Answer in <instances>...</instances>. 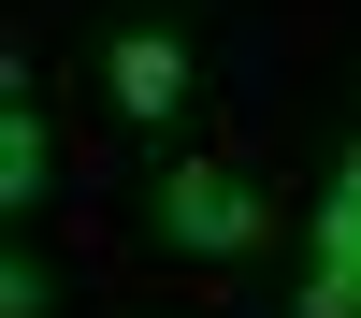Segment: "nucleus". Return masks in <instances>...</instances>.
<instances>
[{
  "label": "nucleus",
  "mask_w": 361,
  "mask_h": 318,
  "mask_svg": "<svg viewBox=\"0 0 361 318\" xmlns=\"http://www.w3.org/2000/svg\"><path fill=\"white\" fill-rule=\"evenodd\" d=\"M145 217H159V246H173V260H246L260 231H275V202H260V173H246V159H173Z\"/></svg>",
  "instance_id": "nucleus-1"
},
{
  "label": "nucleus",
  "mask_w": 361,
  "mask_h": 318,
  "mask_svg": "<svg viewBox=\"0 0 361 318\" xmlns=\"http://www.w3.org/2000/svg\"><path fill=\"white\" fill-rule=\"evenodd\" d=\"M188 87H202V44H188V29H145V15H116V29H102V102L130 116V130L188 116Z\"/></svg>",
  "instance_id": "nucleus-2"
},
{
  "label": "nucleus",
  "mask_w": 361,
  "mask_h": 318,
  "mask_svg": "<svg viewBox=\"0 0 361 318\" xmlns=\"http://www.w3.org/2000/svg\"><path fill=\"white\" fill-rule=\"evenodd\" d=\"M44 188H58V145H44V102H0V202H15V217H44Z\"/></svg>",
  "instance_id": "nucleus-3"
},
{
  "label": "nucleus",
  "mask_w": 361,
  "mask_h": 318,
  "mask_svg": "<svg viewBox=\"0 0 361 318\" xmlns=\"http://www.w3.org/2000/svg\"><path fill=\"white\" fill-rule=\"evenodd\" d=\"M0 318H73V275H58L44 246H15L0 260Z\"/></svg>",
  "instance_id": "nucleus-4"
},
{
  "label": "nucleus",
  "mask_w": 361,
  "mask_h": 318,
  "mask_svg": "<svg viewBox=\"0 0 361 318\" xmlns=\"http://www.w3.org/2000/svg\"><path fill=\"white\" fill-rule=\"evenodd\" d=\"M304 246H318V260H361V188H318V202H304Z\"/></svg>",
  "instance_id": "nucleus-5"
},
{
  "label": "nucleus",
  "mask_w": 361,
  "mask_h": 318,
  "mask_svg": "<svg viewBox=\"0 0 361 318\" xmlns=\"http://www.w3.org/2000/svg\"><path fill=\"white\" fill-rule=\"evenodd\" d=\"M289 318H361V260H318V275H304V304H289Z\"/></svg>",
  "instance_id": "nucleus-6"
},
{
  "label": "nucleus",
  "mask_w": 361,
  "mask_h": 318,
  "mask_svg": "<svg viewBox=\"0 0 361 318\" xmlns=\"http://www.w3.org/2000/svg\"><path fill=\"white\" fill-rule=\"evenodd\" d=\"M333 188H361V130H347V159H333Z\"/></svg>",
  "instance_id": "nucleus-7"
}]
</instances>
